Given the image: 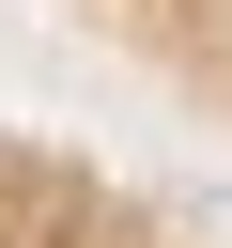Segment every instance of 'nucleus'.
I'll return each instance as SVG.
<instances>
[{
  "mask_svg": "<svg viewBox=\"0 0 232 248\" xmlns=\"http://www.w3.org/2000/svg\"><path fill=\"white\" fill-rule=\"evenodd\" d=\"M0 248H186V232H170L124 170H93V155L0 124Z\"/></svg>",
  "mask_w": 232,
  "mask_h": 248,
  "instance_id": "f257e3e1",
  "label": "nucleus"
},
{
  "mask_svg": "<svg viewBox=\"0 0 232 248\" xmlns=\"http://www.w3.org/2000/svg\"><path fill=\"white\" fill-rule=\"evenodd\" d=\"M155 93H186L201 124H232V0H77Z\"/></svg>",
  "mask_w": 232,
  "mask_h": 248,
  "instance_id": "f03ea898",
  "label": "nucleus"
}]
</instances>
